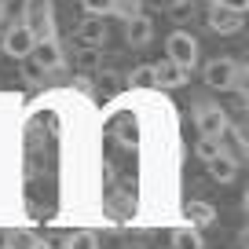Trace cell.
Here are the masks:
<instances>
[{
  "label": "cell",
  "mask_w": 249,
  "mask_h": 249,
  "mask_svg": "<svg viewBox=\"0 0 249 249\" xmlns=\"http://www.w3.org/2000/svg\"><path fill=\"white\" fill-rule=\"evenodd\" d=\"M22 15L26 26L33 30L37 40L55 37V18H52V0H22Z\"/></svg>",
  "instance_id": "cell-1"
},
{
  "label": "cell",
  "mask_w": 249,
  "mask_h": 249,
  "mask_svg": "<svg viewBox=\"0 0 249 249\" xmlns=\"http://www.w3.org/2000/svg\"><path fill=\"white\" fill-rule=\"evenodd\" d=\"M165 52H169V59L176 62V66H183V70H195V62H198V40L191 37V33H183V30L169 33V40H165Z\"/></svg>",
  "instance_id": "cell-2"
},
{
  "label": "cell",
  "mask_w": 249,
  "mask_h": 249,
  "mask_svg": "<svg viewBox=\"0 0 249 249\" xmlns=\"http://www.w3.org/2000/svg\"><path fill=\"white\" fill-rule=\"evenodd\" d=\"M195 128L202 136H220L227 128V110L224 107H209V103L195 107Z\"/></svg>",
  "instance_id": "cell-3"
},
{
  "label": "cell",
  "mask_w": 249,
  "mask_h": 249,
  "mask_svg": "<svg viewBox=\"0 0 249 249\" xmlns=\"http://www.w3.org/2000/svg\"><path fill=\"white\" fill-rule=\"evenodd\" d=\"M26 59H33V66H37V70H59L62 62V48H59V40L55 37H48V40H37V44L30 48V55H26Z\"/></svg>",
  "instance_id": "cell-4"
},
{
  "label": "cell",
  "mask_w": 249,
  "mask_h": 249,
  "mask_svg": "<svg viewBox=\"0 0 249 249\" xmlns=\"http://www.w3.org/2000/svg\"><path fill=\"white\" fill-rule=\"evenodd\" d=\"M33 44H37V37H33V30L26 22L11 26V30L4 33V55H11V59H26Z\"/></svg>",
  "instance_id": "cell-5"
},
{
  "label": "cell",
  "mask_w": 249,
  "mask_h": 249,
  "mask_svg": "<svg viewBox=\"0 0 249 249\" xmlns=\"http://www.w3.org/2000/svg\"><path fill=\"white\" fill-rule=\"evenodd\" d=\"M234 70H238V62H234V59H209V62H205V85L227 92L231 81H234Z\"/></svg>",
  "instance_id": "cell-6"
},
{
  "label": "cell",
  "mask_w": 249,
  "mask_h": 249,
  "mask_svg": "<svg viewBox=\"0 0 249 249\" xmlns=\"http://www.w3.org/2000/svg\"><path fill=\"white\" fill-rule=\"evenodd\" d=\"M150 37H154V22H150L143 11H136L132 18H124V40L132 48H147Z\"/></svg>",
  "instance_id": "cell-7"
},
{
  "label": "cell",
  "mask_w": 249,
  "mask_h": 249,
  "mask_svg": "<svg viewBox=\"0 0 249 249\" xmlns=\"http://www.w3.org/2000/svg\"><path fill=\"white\" fill-rule=\"evenodd\" d=\"M205 22H209V30H216V33H238L242 30V15L231 11V8H224V4H216V0H213Z\"/></svg>",
  "instance_id": "cell-8"
},
{
  "label": "cell",
  "mask_w": 249,
  "mask_h": 249,
  "mask_svg": "<svg viewBox=\"0 0 249 249\" xmlns=\"http://www.w3.org/2000/svg\"><path fill=\"white\" fill-rule=\"evenodd\" d=\"M187 73H191V70L176 66L172 59L154 62V88H183L187 85Z\"/></svg>",
  "instance_id": "cell-9"
},
{
  "label": "cell",
  "mask_w": 249,
  "mask_h": 249,
  "mask_svg": "<svg viewBox=\"0 0 249 249\" xmlns=\"http://www.w3.org/2000/svg\"><path fill=\"white\" fill-rule=\"evenodd\" d=\"M77 40H81V44L103 48V40H107V22H103V15H88L85 22L77 26Z\"/></svg>",
  "instance_id": "cell-10"
},
{
  "label": "cell",
  "mask_w": 249,
  "mask_h": 249,
  "mask_svg": "<svg viewBox=\"0 0 249 249\" xmlns=\"http://www.w3.org/2000/svg\"><path fill=\"white\" fill-rule=\"evenodd\" d=\"M205 165H209V176L220 179V183H231V179L238 176V161H234L227 150H220V154L213 158V161H205Z\"/></svg>",
  "instance_id": "cell-11"
},
{
  "label": "cell",
  "mask_w": 249,
  "mask_h": 249,
  "mask_svg": "<svg viewBox=\"0 0 249 249\" xmlns=\"http://www.w3.org/2000/svg\"><path fill=\"white\" fill-rule=\"evenodd\" d=\"M183 216L191 220L195 227H209L213 220H216V209H213L209 202H198V198H191V202L183 205Z\"/></svg>",
  "instance_id": "cell-12"
},
{
  "label": "cell",
  "mask_w": 249,
  "mask_h": 249,
  "mask_svg": "<svg viewBox=\"0 0 249 249\" xmlns=\"http://www.w3.org/2000/svg\"><path fill=\"white\" fill-rule=\"evenodd\" d=\"M169 246H172V249H205V246H202V231H198L195 224H191V227H176Z\"/></svg>",
  "instance_id": "cell-13"
},
{
  "label": "cell",
  "mask_w": 249,
  "mask_h": 249,
  "mask_svg": "<svg viewBox=\"0 0 249 249\" xmlns=\"http://www.w3.org/2000/svg\"><path fill=\"white\" fill-rule=\"evenodd\" d=\"M73 62H77L81 70H99V62H103V52H99L95 44H85V48L77 52V59H73Z\"/></svg>",
  "instance_id": "cell-14"
},
{
  "label": "cell",
  "mask_w": 249,
  "mask_h": 249,
  "mask_svg": "<svg viewBox=\"0 0 249 249\" xmlns=\"http://www.w3.org/2000/svg\"><path fill=\"white\" fill-rule=\"evenodd\" d=\"M224 150V143H220V136H202L198 140V147H195V154L202 158V161H213V158Z\"/></svg>",
  "instance_id": "cell-15"
},
{
  "label": "cell",
  "mask_w": 249,
  "mask_h": 249,
  "mask_svg": "<svg viewBox=\"0 0 249 249\" xmlns=\"http://www.w3.org/2000/svg\"><path fill=\"white\" fill-rule=\"evenodd\" d=\"M40 246V234L33 231H11L8 234V249H37Z\"/></svg>",
  "instance_id": "cell-16"
},
{
  "label": "cell",
  "mask_w": 249,
  "mask_h": 249,
  "mask_svg": "<svg viewBox=\"0 0 249 249\" xmlns=\"http://www.w3.org/2000/svg\"><path fill=\"white\" fill-rule=\"evenodd\" d=\"M66 249H99V238L92 231H73L66 238Z\"/></svg>",
  "instance_id": "cell-17"
},
{
  "label": "cell",
  "mask_w": 249,
  "mask_h": 249,
  "mask_svg": "<svg viewBox=\"0 0 249 249\" xmlns=\"http://www.w3.org/2000/svg\"><path fill=\"white\" fill-rule=\"evenodd\" d=\"M128 81H132V88H154V66H136Z\"/></svg>",
  "instance_id": "cell-18"
},
{
  "label": "cell",
  "mask_w": 249,
  "mask_h": 249,
  "mask_svg": "<svg viewBox=\"0 0 249 249\" xmlns=\"http://www.w3.org/2000/svg\"><path fill=\"white\" fill-rule=\"evenodd\" d=\"M88 15H110L114 11V0H81Z\"/></svg>",
  "instance_id": "cell-19"
},
{
  "label": "cell",
  "mask_w": 249,
  "mask_h": 249,
  "mask_svg": "<svg viewBox=\"0 0 249 249\" xmlns=\"http://www.w3.org/2000/svg\"><path fill=\"white\" fill-rule=\"evenodd\" d=\"M140 11V0H114V11L110 15H121V18H132Z\"/></svg>",
  "instance_id": "cell-20"
},
{
  "label": "cell",
  "mask_w": 249,
  "mask_h": 249,
  "mask_svg": "<svg viewBox=\"0 0 249 249\" xmlns=\"http://www.w3.org/2000/svg\"><path fill=\"white\" fill-rule=\"evenodd\" d=\"M216 4H224V8L238 11V15H246V11H249V0H216Z\"/></svg>",
  "instance_id": "cell-21"
},
{
  "label": "cell",
  "mask_w": 249,
  "mask_h": 249,
  "mask_svg": "<svg viewBox=\"0 0 249 249\" xmlns=\"http://www.w3.org/2000/svg\"><path fill=\"white\" fill-rule=\"evenodd\" d=\"M4 4H8V0H0V15H4Z\"/></svg>",
  "instance_id": "cell-22"
},
{
  "label": "cell",
  "mask_w": 249,
  "mask_h": 249,
  "mask_svg": "<svg viewBox=\"0 0 249 249\" xmlns=\"http://www.w3.org/2000/svg\"><path fill=\"white\" fill-rule=\"evenodd\" d=\"M128 249H140V246H128Z\"/></svg>",
  "instance_id": "cell-23"
},
{
  "label": "cell",
  "mask_w": 249,
  "mask_h": 249,
  "mask_svg": "<svg viewBox=\"0 0 249 249\" xmlns=\"http://www.w3.org/2000/svg\"><path fill=\"white\" fill-rule=\"evenodd\" d=\"M169 249H172V246H169Z\"/></svg>",
  "instance_id": "cell-24"
}]
</instances>
